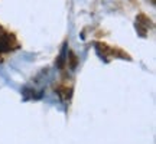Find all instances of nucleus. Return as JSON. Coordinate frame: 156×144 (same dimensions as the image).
Instances as JSON below:
<instances>
[{
	"mask_svg": "<svg viewBox=\"0 0 156 144\" xmlns=\"http://www.w3.org/2000/svg\"><path fill=\"white\" fill-rule=\"evenodd\" d=\"M137 25H140V26H143V28H146V29H149L153 26L152 20L149 17H146L145 15H137Z\"/></svg>",
	"mask_w": 156,
	"mask_h": 144,
	"instance_id": "obj_1",
	"label": "nucleus"
},
{
	"mask_svg": "<svg viewBox=\"0 0 156 144\" xmlns=\"http://www.w3.org/2000/svg\"><path fill=\"white\" fill-rule=\"evenodd\" d=\"M5 50H9V43L5 40H0V52H5Z\"/></svg>",
	"mask_w": 156,
	"mask_h": 144,
	"instance_id": "obj_2",
	"label": "nucleus"
},
{
	"mask_svg": "<svg viewBox=\"0 0 156 144\" xmlns=\"http://www.w3.org/2000/svg\"><path fill=\"white\" fill-rule=\"evenodd\" d=\"M69 56H71V68H75L77 67V58H75V55H74L73 52L69 53Z\"/></svg>",
	"mask_w": 156,
	"mask_h": 144,
	"instance_id": "obj_3",
	"label": "nucleus"
},
{
	"mask_svg": "<svg viewBox=\"0 0 156 144\" xmlns=\"http://www.w3.org/2000/svg\"><path fill=\"white\" fill-rule=\"evenodd\" d=\"M136 29L139 30V33L142 35V36H145V35H146V30L143 29V26H140V25H136Z\"/></svg>",
	"mask_w": 156,
	"mask_h": 144,
	"instance_id": "obj_4",
	"label": "nucleus"
}]
</instances>
